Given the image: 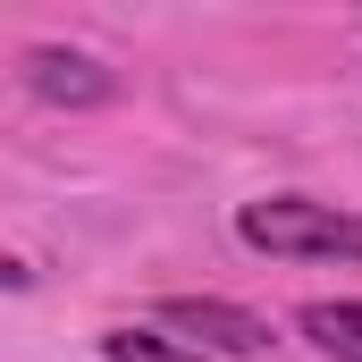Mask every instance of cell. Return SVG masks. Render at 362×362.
<instances>
[{"label":"cell","instance_id":"3","mask_svg":"<svg viewBox=\"0 0 362 362\" xmlns=\"http://www.w3.org/2000/svg\"><path fill=\"white\" fill-rule=\"evenodd\" d=\"M25 85L51 110H101V101H118V76L93 51H59V42H34L25 51Z\"/></svg>","mask_w":362,"mask_h":362},{"label":"cell","instance_id":"2","mask_svg":"<svg viewBox=\"0 0 362 362\" xmlns=\"http://www.w3.org/2000/svg\"><path fill=\"white\" fill-rule=\"evenodd\" d=\"M160 320L185 329L202 354H236V362L270 354V320H262V312H245V303H219V295H169V303H160Z\"/></svg>","mask_w":362,"mask_h":362},{"label":"cell","instance_id":"5","mask_svg":"<svg viewBox=\"0 0 362 362\" xmlns=\"http://www.w3.org/2000/svg\"><path fill=\"white\" fill-rule=\"evenodd\" d=\"M101 362H211V354L160 337V329H110V337H101Z\"/></svg>","mask_w":362,"mask_h":362},{"label":"cell","instance_id":"4","mask_svg":"<svg viewBox=\"0 0 362 362\" xmlns=\"http://www.w3.org/2000/svg\"><path fill=\"white\" fill-rule=\"evenodd\" d=\"M295 329H303L329 362H362V303H354V295H320V303H303Z\"/></svg>","mask_w":362,"mask_h":362},{"label":"cell","instance_id":"1","mask_svg":"<svg viewBox=\"0 0 362 362\" xmlns=\"http://www.w3.org/2000/svg\"><path fill=\"white\" fill-rule=\"evenodd\" d=\"M236 236L270 262H362V219L312 194H270L236 211Z\"/></svg>","mask_w":362,"mask_h":362}]
</instances>
